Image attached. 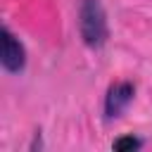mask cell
<instances>
[{"instance_id": "1", "label": "cell", "mask_w": 152, "mask_h": 152, "mask_svg": "<svg viewBox=\"0 0 152 152\" xmlns=\"http://www.w3.org/2000/svg\"><path fill=\"white\" fill-rule=\"evenodd\" d=\"M78 36L88 50H102L109 40V21L102 0H78Z\"/></svg>"}, {"instance_id": "2", "label": "cell", "mask_w": 152, "mask_h": 152, "mask_svg": "<svg viewBox=\"0 0 152 152\" xmlns=\"http://www.w3.org/2000/svg\"><path fill=\"white\" fill-rule=\"evenodd\" d=\"M135 83L128 81V78H121V81H114L109 83L107 93H104V100H102V114H104V121H116L126 114V109L131 107V102L135 100Z\"/></svg>"}, {"instance_id": "3", "label": "cell", "mask_w": 152, "mask_h": 152, "mask_svg": "<svg viewBox=\"0 0 152 152\" xmlns=\"http://www.w3.org/2000/svg\"><path fill=\"white\" fill-rule=\"evenodd\" d=\"M26 62H28V55H26L24 43L7 24H2V28H0V64H2V69L7 74H21L26 69Z\"/></svg>"}, {"instance_id": "4", "label": "cell", "mask_w": 152, "mask_h": 152, "mask_svg": "<svg viewBox=\"0 0 152 152\" xmlns=\"http://www.w3.org/2000/svg\"><path fill=\"white\" fill-rule=\"evenodd\" d=\"M145 147V138L135 135V133H126L112 140V150L114 152H138Z\"/></svg>"}]
</instances>
